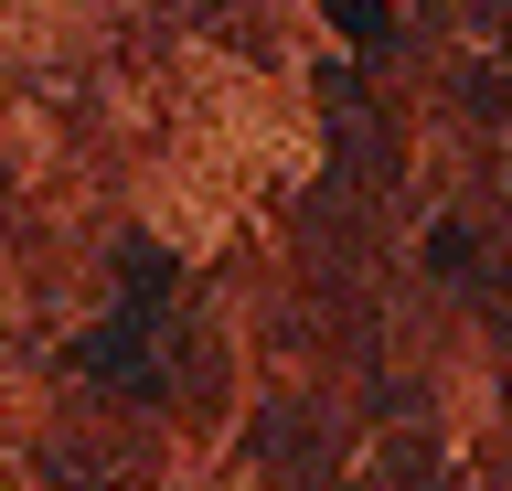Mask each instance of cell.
I'll return each instance as SVG.
<instances>
[{"label":"cell","instance_id":"obj_1","mask_svg":"<svg viewBox=\"0 0 512 491\" xmlns=\"http://www.w3.org/2000/svg\"><path fill=\"white\" fill-rule=\"evenodd\" d=\"M342 11V33H363V43H384V0H331Z\"/></svg>","mask_w":512,"mask_h":491}]
</instances>
